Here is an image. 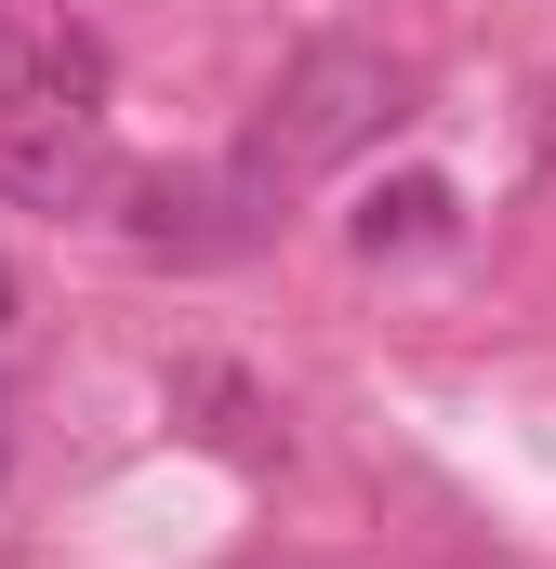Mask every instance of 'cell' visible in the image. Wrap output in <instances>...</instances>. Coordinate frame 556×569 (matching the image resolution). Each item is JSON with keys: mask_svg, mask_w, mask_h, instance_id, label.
<instances>
[{"mask_svg": "<svg viewBox=\"0 0 556 569\" xmlns=\"http://www.w3.org/2000/svg\"><path fill=\"white\" fill-rule=\"evenodd\" d=\"M424 239H450V186L437 172H398V186L358 199V252H424Z\"/></svg>", "mask_w": 556, "mask_h": 569, "instance_id": "5b68a950", "label": "cell"}, {"mask_svg": "<svg viewBox=\"0 0 556 569\" xmlns=\"http://www.w3.org/2000/svg\"><path fill=\"white\" fill-rule=\"evenodd\" d=\"M13 318H27V291H13V266H0V331H13Z\"/></svg>", "mask_w": 556, "mask_h": 569, "instance_id": "8992f818", "label": "cell"}, {"mask_svg": "<svg viewBox=\"0 0 556 569\" xmlns=\"http://www.w3.org/2000/svg\"><path fill=\"white\" fill-rule=\"evenodd\" d=\"M0 477H13V425H0Z\"/></svg>", "mask_w": 556, "mask_h": 569, "instance_id": "52a82bcc", "label": "cell"}, {"mask_svg": "<svg viewBox=\"0 0 556 569\" xmlns=\"http://www.w3.org/2000/svg\"><path fill=\"white\" fill-rule=\"evenodd\" d=\"M278 212V172L239 146L226 172H159V186H133L120 199V226H133V252H159V266H226V252H252Z\"/></svg>", "mask_w": 556, "mask_h": 569, "instance_id": "3957f363", "label": "cell"}, {"mask_svg": "<svg viewBox=\"0 0 556 569\" xmlns=\"http://www.w3.org/2000/svg\"><path fill=\"white\" fill-rule=\"evenodd\" d=\"M398 120H411V67L385 40H305L278 67L266 120H252V159H266L278 186H305V172H345L358 146H385Z\"/></svg>", "mask_w": 556, "mask_h": 569, "instance_id": "7a4b0ae2", "label": "cell"}, {"mask_svg": "<svg viewBox=\"0 0 556 569\" xmlns=\"http://www.w3.org/2000/svg\"><path fill=\"white\" fill-rule=\"evenodd\" d=\"M0 186L40 212L133 199V172L107 146V40L67 13H27V0H0Z\"/></svg>", "mask_w": 556, "mask_h": 569, "instance_id": "6da1fadb", "label": "cell"}, {"mask_svg": "<svg viewBox=\"0 0 556 569\" xmlns=\"http://www.w3.org/2000/svg\"><path fill=\"white\" fill-rule=\"evenodd\" d=\"M172 425H199L212 450H239V463H278V411L226 371V358H186V371H172Z\"/></svg>", "mask_w": 556, "mask_h": 569, "instance_id": "277c9868", "label": "cell"}]
</instances>
